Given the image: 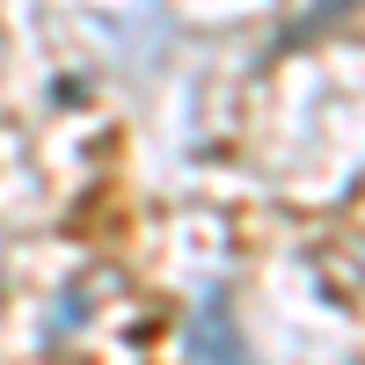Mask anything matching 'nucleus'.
I'll return each instance as SVG.
<instances>
[{"mask_svg": "<svg viewBox=\"0 0 365 365\" xmlns=\"http://www.w3.org/2000/svg\"><path fill=\"white\" fill-rule=\"evenodd\" d=\"M190 358H212V365H249V351L234 344V314L212 299L205 314H190Z\"/></svg>", "mask_w": 365, "mask_h": 365, "instance_id": "f257e3e1", "label": "nucleus"}]
</instances>
